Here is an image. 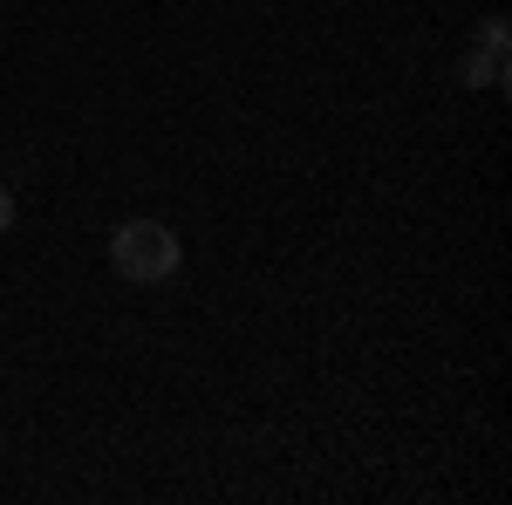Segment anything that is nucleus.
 Here are the masks:
<instances>
[{
  "instance_id": "f257e3e1",
  "label": "nucleus",
  "mask_w": 512,
  "mask_h": 505,
  "mask_svg": "<svg viewBox=\"0 0 512 505\" xmlns=\"http://www.w3.org/2000/svg\"><path fill=\"white\" fill-rule=\"evenodd\" d=\"M110 267L130 287H158V280H171V273L185 267V246H178V233L164 219H123L117 233H110Z\"/></svg>"
},
{
  "instance_id": "f03ea898",
  "label": "nucleus",
  "mask_w": 512,
  "mask_h": 505,
  "mask_svg": "<svg viewBox=\"0 0 512 505\" xmlns=\"http://www.w3.org/2000/svg\"><path fill=\"white\" fill-rule=\"evenodd\" d=\"M458 82H506V55H492V48H465V62H458Z\"/></svg>"
},
{
  "instance_id": "7ed1b4c3",
  "label": "nucleus",
  "mask_w": 512,
  "mask_h": 505,
  "mask_svg": "<svg viewBox=\"0 0 512 505\" xmlns=\"http://www.w3.org/2000/svg\"><path fill=\"white\" fill-rule=\"evenodd\" d=\"M478 48H492V55H506V21H499V14L485 21V41H478Z\"/></svg>"
},
{
  "instance_id": "20e7f679",
  "label": "nucleus",
  "mask_w": 512,
  "mask_h": 505,
  "mask_svg": "<svg viewBox=\"0 0 512 505\" xmlns=\"http://www.w3.org/2000/svg\"><path fill=\"white\" fill-rule=\"evenodd\" d=\"M0 233H14V192L0 185Z\"/></svg>"
}]
</instances>
